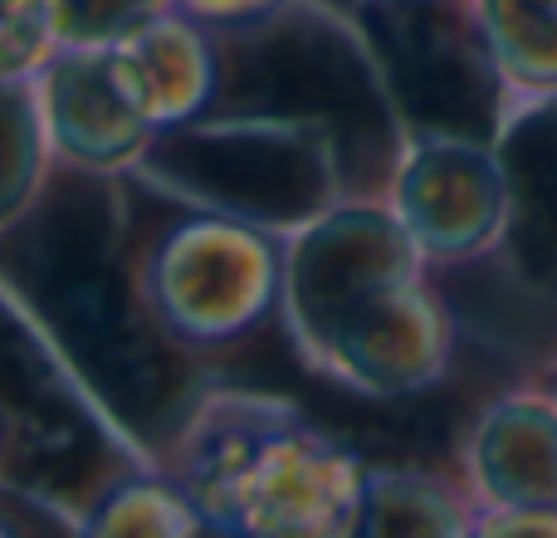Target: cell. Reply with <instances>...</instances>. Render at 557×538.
Masks as SVG:
<instances>
[{"label":"cell","instance_id":"cell-1","mask_svg":"<svg viewBox=\"0 0 557 538\" xmlns=\"http://www.w3.org/2000/svg\"><path fill=\"white\" fill-rule=\"evenodd\" d=\"M372 465L284 396L206 392L172 441L186 494L221 534L352 538Z\"/></svg>","mask_w":557,"mask_h":538},{"label":"cell","instance_id":"cell-2","mask_svg":"<svg viewBox=\"0 0 557 538\" xmlns=\"http://www.w3.org/2000/svg\"><path fill=\"white\" fill-rule=\"evenodd\" d=\"M284 241L235 216H186L152 245L143 294L166 338L225 347L278 314Z\"/></svg>","mask_w":557,"mask_h":538},{"label":"cell","instance_id":"cell-3","mask_svg":"<svg viewBox=\"0 0 557 538\" xmlns=\"http://www.w3.org/2000/svg\"><path fill=\"white\" fill-rule=\"evenodd\" d=\"M421 250L411 245L406 225L382 201H337L308 216L284 235V289L278 318L288 343L308 367H323L337 333L362 314L372 298L406 279L425 274Z\"/></svg>","mask_w":557,"mask_h":538},{"label":"cell","instance_id":"cell-4","mask_svg":"<svg viewBox=\"0 0 557 538\" xmlns=\"http://www.w3.org/2000/svg\"><path fill=\"white\" fill-rule=\"evenodd\" d=\"M386 206L425 265H470L509 245L513 186L499 143L455 127L416 133L392 167Z\"/></svg>","mask_w":557,"mask_h":538},{"label":"cell","instance_id":"cell-5","mask_svg":"<svg viewBox=\"0 0 557 538\" xmlns=\"http://www.w3.org/2000/svg\"><path fill=\"white\" fill-rule=\"evenodd\" d=\"M455 357V318L445 298L425 284V274L386 289L382 298L362 308L337 333L333 353L318 372L337 382L343 392L396 402L421 396L450 372Z\"/></svg>","mask_w":557,"mask_h":538},{"label":"cell","instance_id":"cell-6","mask_svg":"<svg viewBox=\"0 0 557 538\" xmlns=\"http://www.w3.org/2000/svg\"><path fill=\"white\" fill-rule=\"evenodd\" d=\"M54 162L113 176L147 157L157 127L137 108L113 49H59L35 78Z\"/></svg>","mask_w":557,"mask_h":538},{"label":"cell","instance_id":"cell-7","mask_svg":"<svg viewBox=\"0 0 557 538\" xmlns=\"http://www.w3.org/2000/svg\"><path fill=\"white\" fill-rule=\"evenodd\" d=\"M460 475L474 504L557 510V402L539 382L494 396L460 445Z\"/></svg>","mask_w":557,"mask_h":538},{"label":"cell","instance_id":"cell-8","mask_svg":"<svg viewBox=\"0 0 557 538\" xmlns=\"http://www.w3.org/2000/svg\"><path fill=\"white\" fill-rule=\"evenodd\" d=\"M211 35L215 29H206L201 20L166 10V15H157L152 25H143L113 49L137 108L147 113V123L157 133L196 123L206 113V103L215 98L221 64H215Z\"/></svg>","mask_w":557,"mask_h":538},{"label":"cell","instance_id":"cell-9","mask_svg":"<svg viewBox=\"0 0 557 538\" xmlns=\"http://www.w3.org/2000/svg\"><path fill=\"white\" fill-rule=\"evenodd\" d=\"M465 15L499 78V127L557 98V0H465Z\"/></svg>","mask_w":557,"mask_h":538},{"label":"cell","instance_id":"cell-10","mask_svg":"<svg viewBox=\"0 0 557 538\" xmlns=\"http://www.w3.org/2000/svg\"><path fill=\"white\" fill-rule=\"evenodd\" d=\"M494 143L513 186L509 245L523 241L533 265L543 274H557V98L513 113Z\"/></svg>","mask_w":557,"mask_h":538},{"label":"cell","instance_id":"cell-11","mask_svg":"<svg viewBox=\"0 0 557 538\" xmlns=\"http://www.w3.org/2000/svg\"><path fill=\"white\" fill-rule=\"evenodd\" d=\"M474 514L480 504L470 500L465 480L455 485L425 470L372 465L352 538H470Z\"/></svg>","mask_w":557,"mask_h":538},{"label":"cell","instance_id":"cell-12","mask_svg":"<svg viewBox=\"0 0 557 538\" xmlns=\"http://www.w3.org/2000/svg\"><path fill=\"white\" fill-rule=\"evenodd\" d=\"M78 538H215V524L176 475H127L98 494Z\"/></svg>","mask_w":557,"mask_h":538},{"label":"cell","instance_id":"cell-13","mask_svg":"<svg viewBox=\"0 0 557 538\" xmlns=\"http://www.w3.org/2000/svg\"><path fill=\"white\" fill-rule=\"evenodd\" d=\"M49 162L54 152L35 84H0V231H10L35 206Z\"/></svg>","mask_w":557,"mask_h":538},{"label":"cell","instance_id":"cell-14","mask_svg":"<svg viewBox=\"0 0 557 538\" xmlns=\"http://www.w3.org/2000/svg\"><path fill=\"white\" fill-rule=\"evenodd\" d=\"M64 49H117L127 35L176 10L172 0H49Z\"/></svg>","mask_w":557,"mask_h":538},{"label":"cell","instance_id":"cell-15","mask_svg":"<svg viewBox=\"0 0 557 538\" xmlns=\"http://www.w3.org/2000/svg\"><path fill=\"white\" fill-rule=\"evenodd\" d=\"M59 49L49 0H0V84H35Z\"/></svg>","mask_w":557,"mask_h":538},{"label":"cell","instance_id":"cell-16","mask_svg":"<svg viewBox=\"0 0 557 538\" xmlns=\"http://www.w3.org/2000/svg\"><path fill=\"white\" fill-rule=\"evenodd\" d=\"M470 538H557V510H519V504H480Z\"/></svg>","mask_w":557,"mask_h":538},{"label":"cell","instance_id":"cell-17","mask_svg":"<svg viewBox=\"0 0 557 538\" xmlns=\"http://www.w3.org/2000/svg\"><path fill=\"white\" fill-rule=\"evenodd\" d=\"M182 15L201 20L206 29H245L270 20L274 10H284L288 0H172Z\"/></svg>","mask_w":557,"mask_h":538},{"label":"cell","instance_id":"cell-18","mask_svg":"<svg viewBox=\"0 0 557 538\" xmlns=\"http://www.w3.org/2000/svg\"><path fill=\"white\" fill-rule=\"evenodd\" d=\"M539 387H543V392H548V396H553V402H557V357H553V363H548V367H543Z\"/></svg>","mask_w":557,"mask_h":538},{"label":"cell","instance_id":"cell-19","mask_svg":"<svg viewBox=\"0 0 557 538\" xmlns=\"http://www.w3.org/2000/svg\"><path fill=\"white\" fill-rule=\"evenodd\" d=\"M0 538H20V534H15V529H10V524H5V519H0Z\"/></svg>","mask_w":557,"mask_h":538},{"label":"cell","instance_id":"cell-20","mask_svg":"<svg viewBox=\"0 0 557 538\" xmlns=\"http://www.w3.org/2000/svg\"><path fill=\"white\" fill-rule=\"evenodd\" d=\"M215 538H240V534H221V529H215Z\"/></svg>","mask_w":557,"mask_h":538}]
</instances>
